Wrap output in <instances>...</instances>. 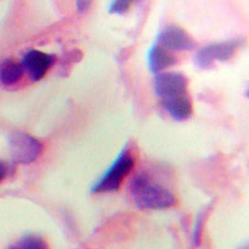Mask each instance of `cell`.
<instances>
[{
    "label": "cell",
    "instance_id": "6da1fadb",
    "mask_svg": "<svg viewBox=\"0 0 249 249\" xmlns=\"http://www.w3.org/2000/svg\"><path fill=\"white\" fill-rule=\"evenodd\" d=\"M129 190L134 202L141 209H164L174 206L177 202L170 189L154 180L146 172H141L134 176Z\"/></svg>",
    "mask_w": 249,
    "mask_h": 249
},
{
    "label": "cell",
    "instance_id": "7a4b0ae2",
    "mask_svg": "<svg viewBox=\"0 0 249 249\" xmlns=\"http://www.w3.org/2000/svg\"><path fill=\"white\" fill-rule=\"evenodd\" d=\"M129 144L121 151L114 162L93 186L91 192L106 193L119 190L135 163V154Z\"/></svg>",
    "mask_w": 249,
    "mask_h": 249
},
{
    "label": "cell",
    "instance_id": "3957f363",
    "mask_svg": "<svg viewBox=\"0 0 249 249\" xmlns=\"http://www.w3.org/2000/svg\"><path fill=\"white\" fill-rule=\"evenodd\" d=\"M244 43L243 37H236L208 45L195 55V65L201 69H210L216 61L225 62L231 59Z\"/></svg>",
    "mask_w": 249,
    "mask_h": 249
},
{
    "label": "cell",
    "instance_id": "277c9868",
    "mask_svg": "<svg viewBox=\"0 0 249 249\" xmlns=\"http://www.w3.org/2000/svg\"><path fill=\"white\" fill-rule=\"evenodd\" d=\"M10 151L16 164H29L40 158L44 145L38 140L24 132H12L8 137Z\"/></svg>",
    "mask_w": 249,
    "mask_h": 249
},
{
    "label": "cell",
    "instance_id": "5b68a950",
    "mask_svg": "<svg viewBox=\"0 0 249 249\" xmlns=\"http://www.w3.org/2000/svg\"><path fill=\"white\" fill-rule=\"evenodd\" d=\"M57 61L56 55L38 50H30L23 56L21 64L30 79L37 82L43 79L48 71Z\"/></svg>",
    "mask_w": 249,
    "mask_h": 249
},
{
    "label": "cell",
    "instance_id": "8992f818",
    "mask_svg": "<svg viewBox=\"0 0 249 249\" xmlns=\"http://www.w3.org/2000/svg\"><path fill=\"white\" fill-rule=\"evenodd\" d=\"M189 80L178 72H162L154 78V88L157 95L164 98L186 94Z\"/></svg>",
    "mask_w": 249,
    "mask_h": 249
},
{
    "label": "cell",
    "instance_id": "52a82bcc",
    "mask_svg": "<svg viewBox=\"0 0 249 249\" xmlns=\"http://www.w3.org/2000/svg\"><path fill=\"white\" fill-rule=\"evenodd\" d=\"M157 41L170 50L191 51L197 46L193 37L180 26L170 24L157 36Z\"/></svg>",
    "mask_w": 249,
    "mask_h": 249
},
{
    "label": "cell",
    "instance_id": "ba28073f",
    "mask_svg": "<svg viewBox=\"0 0 249 249\" xmlns=\"http://www.w3.org/2000/svg\"><path fill=\"white\" fill-rule=\"evenodd\" d=\"M163 105L170 117L177 122L189 119L193 111L192 102L186 94L166 98Z\"/></svg>",
    "mask_w": 249,
    "mask_h": 249
},
{
    "label": "cell",
    "instance_id": "9c48e42d",
    "mask_svg": "<svg viewBox=\"0 0 249 249\" xmlns=\"http://www.w3.org/2000/svg\"><path fill=\"white\" fill-rule=\"evenodd\" d=\"M176 62L177 59L163 46L156 43L150 47L148 52V64L151 72H160L173 66Z\"/></svg>",
    "mask_w": 249,
    "mask_h": 249
},
{
    "label": "cell",
    "instance_id": "30bf717a",
    "mask_svg": "<svg viewBox=\"0 0 249 249\" xmlns=\"http://www.w3.org/2000/svg\"><path fill=\"white\" fill-rule=\"evenodd\" d=\"M24 73L22 64L17 59L8 58L0 64V83L5 87H11L19 82Z\"/></svg>",
    "mask_w": 249,
    "mask_h": 249
},
{
    "label": "cell",
    "instance_id": "8fae6325",
    "mask_svg": "<svg viewBox=\"0 0 249 249\" xmlns=\"http://www.w3.org/2000/svg\"><path fill=\"white\" fill-rule=\"evenodd\" d=\"M83 53L79 49H73L71 52L65 53L62 59L59 61V68H58V74L59 76H68L71 72L72 66L75 64L78 63L82 59Z\"/></svg>",
    "mask_w": 249,
    "mask_h": 249
},
{
    "label": "cell",
    "instance_id": "7c38bea8",
    "mask_svg": "<svg viewBox=\"0 0 249 249\" xmlns=\"http://www.w3.org/2000/svg\"><path fill=\"white\" fill-rule=\"evenodd\" d=\"M8 249H49L46 241L37 236H25Z\"/></svg>",
    "mask_w": 249,
    "mask_h": 249
},
{
    "label": "cell",
    "instance_id": "4fadbf2b",
    "mask_svg": "<svg viewBox=\"0 0 249 249\" xmlns=\"http://www.w3.org/2000/svg\"><path fill=\"white\" fill-rule=\"evenodd\" d=\"M131 4L129 1H113L109 5L108 12L121 15L129 11Z\"/></svg>",
    "mask_w": 249,
    "mask_h": 249
},
{
    "label": "cell",
    "instance_id": "5bb4252c",
    "mask_svg": "<svg viewBox=\"0 0 249 249\" xmlns=\"http://www.w3.org/2000/svg\"><path fill=\"white\" fill-rule=\"evenodd\" d=\"M92 2L91 1H78L76 3L77 11L79 13H84L89 9Z\"/></svg>",
    "mask_w": 249,
    "mask_h": 249
},
{
    "label": "cell",
    "instance_id": "9a60e30c",
    "mask_svg": "<svg viewBox=\"0 0 249 249\" xmlns=\"http://www.w3.org/2000/svg\"><path fill=\"white\" fill-rule=\"evenodd\" d=\"M8 167L5 162L0 161V183L5 178L8 174Z\"/></svg>",
    "mask_w": 249,
    "mask_h": 249
}]
</instances>
